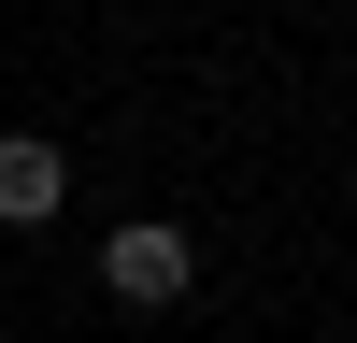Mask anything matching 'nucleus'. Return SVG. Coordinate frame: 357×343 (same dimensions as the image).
<instances>
[{"mask_svg": "<svg viewBox=\"0 0 357 343\" xmlns=\"http://www.w3.org/2000/svg\"><path fill=\"white\" fill-rule=\"evenodd\" d=\"M57 200H72V158H57V143H29V129H15V143H0V229H43Z\"/></svg>", "mask_w": 357, "mask_h": 343, "instance_id": "2", "label": "nucleus"}, {"mask_svg": "<svg viewBox=\"0 0 357 343\" xmlns=\"http://www.w3.org/2000/svg\"><path fill=\"white\" fill-rule=\"evenodd\" d=\"M100 286H114L129 314H172V300L200 286V243H186V229H114V243H100Z\"/></svg>", "mask_w": 357, "mask_h": 343, "instance_id": "1", "label": "nucleus"}]
</instances>
